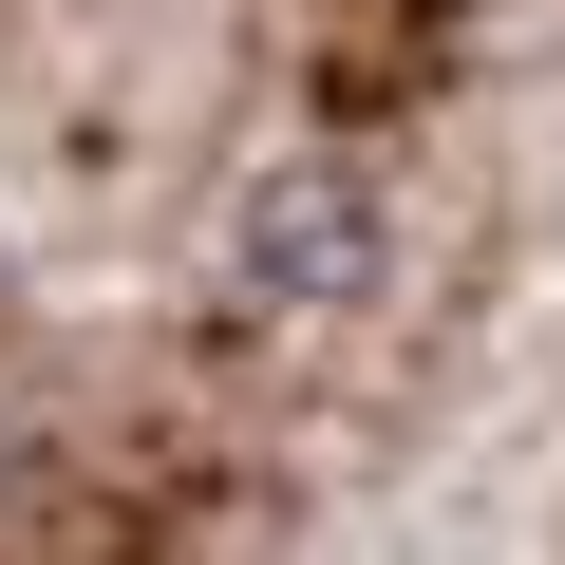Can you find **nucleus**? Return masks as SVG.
Segmentation results:
<instances>
[{
	"label": "nucleus",
	"instance_id": "f257e3e1",
	"mask_svg": "<svg viewBox=\"0 0 565 565\" xmlns=\"http://www.w3.org/2000/svg\"><path fill=\"white\" fill-rule=\"evenodd\" d=\"M377 264H396V207H377L359 151H282V170L226 207V302H264V321H340V302H377Z\"/></svg>",
	"mask_w": 565,
	"mask_h": 565
}]
</instances>
